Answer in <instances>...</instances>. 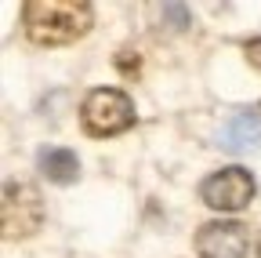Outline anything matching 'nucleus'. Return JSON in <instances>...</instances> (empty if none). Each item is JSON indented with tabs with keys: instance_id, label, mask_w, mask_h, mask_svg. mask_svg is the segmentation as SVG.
Instances as JSON below:
<instances>
[{
	"instance_id": "nucleus-1",
	"label": "nucleus",
	"mask_w": 261,
	"mask_h": 258,
	"mask_svg": "<svg viewBox=\"0 0 261 258\" xmlns=\"http://www.w3.org/2000/svg\"><path fill=\"white\" fill-rule=\"evenodd\" d=\"M94 8L87 0H25L22 29L40 48H62L91 33Z\"/></svg>"
},
{
	"instance_id": "nucleus-2",
	"label": "nucleus",
	"mask_w": 261,
	"mask_h": 258,
	"mask_svg": "<svg viewBox=\"0 0 261 258\" xmlns=\"http://www.w3.org/2000/svg\"><path fill=\"white\" fill-rule=\"evenodd\" d=\"M80 124L91 138H113L135 127V102L120 87H94L80 106Z\"/></svg>"
},
{
	"instance_id": "nucleus-3",
	"label": "nucleus",
	"mask_w": 261,
	"mask_h": 258,
	"mask_svg": "<svg viewBox=\"0 0 261 258\" xmlns=\"http://www.w3.org/2000/svg\"><path fill=\"white\" fill-rule=\"evenodd\" d=\"M0 218H4V237L25 240L44 225V200L40 189L29 182H8L4 200H0Z\"/></svg>"
},
{
	"instance_id": "nucleus-4",
	"label": "nucleus",
	"mask_w": 261,
	"mask_h": 258,
	"mask_svg": "<svg viewBox=\"0 0 261 258\" xmlns=\"http://www.w3.org/2000/svg\"><path fill=\"white\" fill-rule=\"evenodd\" d=\"M254 175L247 168H221L200 182V200L214 211H243L254 200Z\"/></svg>"
},
{
	"instance_id": "nucleus-5",
	"label": "nucleus",
	"mask_w": 261,
	"mask_h": 258,
	"mask_svg": "<svg viewBox=\"0 0 261 258\" xmlns=\"http://www.w3.org/2000/svg\"><path fill=\"white\" fill-rule=\"evenodd\" d=\"M250 233L240 222H207L196 233V254L200 258H247Z\"/></svg>"
},
{
	"instance_id": "nucleus-6",
	"label": "nucleus",
	"mask_w": 261,
	"mask_h": 258,
	"mask_svg": "<svg viewBox=\"0 0 261 258\" xmlns=\"http://www.w3.org/2000/svg\"><path fill=\"white\" fill-rule=\"evenodd\" d=\"M221 146L228 149V153H247V149H254L257 146V138H261V116L257 113H236L232 120H225V127H221Z\"/></svg>"
},
{
	"instance_id": "nucleus-7",
	"label": "nucleus",
	"mask_w": 261,
	"mask_h": 258,
	"mask_svg": "<svg viewBox=\"0 0 261 258\" xmlns=\"http://www.w3.org/2000/svg\"><path fill=\"white\" fill-rule=\"evenodd\" d=\"M37 164H40L44 178H47V182H55V185H69V182H76V178H80V160H76V153H73V149H62V146L40 149Z\"/></svg>"
},
{
	"instance_id": "nucleus-8",
	"label": "nucleus",
	"mask_w": 261,
	"mask_h": 258,
	"mask_svg": "<svg viewBox=\"0 0 261 258\" xmlns=\"http://www.w3.org/2000/svg\"><path fill=\"white\" fill-rule=\"evenodd\" d=\"M247 51H254V58H257V66H261V40H254V44H247Z\"/></svg>"
},
{
	"instance_id": "nucleus-9",
	"label": "nucleus",
	"mask_w": 261,
	"mask_h": 258,
	"mask_svg": "<svg viewBox=\"0 0 261 258\" xmlns=\"http://www.w3.org/2000/svg\"><path fill=\"white\" fill-rule=\"evenodd\" d=\"M257 258H261V237H257Z\"/></svg>"
}]
</instances>
